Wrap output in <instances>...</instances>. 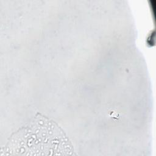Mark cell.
<instances>
[{"label":"cell","mask_w":156,"mask_h":156,"mask_svg":"<svg viewBox=\"0 0 156 156\" xmlns=\"http://www.w3.org/2000/svg\"><path fill=\"white\" fill-rule=\"evenodd\" d=\"M10 151L19 154H65L73 151L68 138L52 121L38 116L15 134L9 144Z\"/></svg>","instance_id":"obj_1"}]
</instances>
